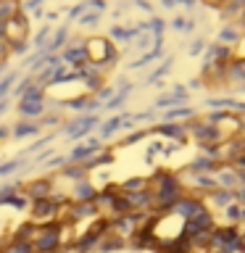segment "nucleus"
<instances>
[{
	"mask_svg": "<svg viewBox=\"0 0 245 253\" xmlns=\"http://www.w3.org/2000/svg\"><path fill=\"white\" fill-rule=\"evenodd\" d=\"M129 5H134V8H140V11H145V13L153 16V5H150L148 0H129Z\"/></svg>",
	"mask_w": 245,
	"mask_h": 253,
	"instance_id": "nucleus-41",
	"label": "nucleus"
},
{
	"mask_svg": "<svg viewBox=\"0 0 245 253\" xmlns=\"http://www.w3.org/2000/svg\"><path fill=\"white\" fill-rule=\"evenodd\" d=\"M45 5V0H24L21 8H24V13H32V11H37V8H42Z\"/></svg>",
	"mask_w": 245,
	"mask_h": 253,
	"instance_id": "nucleus-40",
	"label": "nucleus"
},
{
	"mask_svg": "<svg viewBox=\"0 0 245 253\" xmlns=\"http://www.w3.org/2000/svg\"><path fill=\"white\" fill-rule=\"evenodd\" d=\"M187 124V132H190V140H195L198 145H221L224 142V134L216 124H211L205 116L198 114L195 119H190Z\"/></svg>",
	"mask_w": 245,
	"mask_h": 253,
	"instance_id": "nucleus-2",
	"label": "nucleus"
},
{
	"mask_svg": "<svg viewBox=\"0 0 245 253\" xmlns=\"http://www.w3.org/2000/svg\"><path fill=\"white\" fill-rule=\"evenodd\" d=\"M13 108H16V114H19V119H32V122H37L50 106H47V98H27V95H21Z\"/></svg>",
	"mask_w": 245,
	"mask_h": 253,
	"instance_id": "nucleus-9",
	"label": "nucleus"
},
{
	"mask_svg": "<svg viewBox=\"0 0 245 253\" xmlns=\"http://www.w3.org/2000/svg\"><path fill=\"white\" fill-rule=\"evenodd\" d=\"M37 122H40V126L45 129V126H61L63 119H61V114H58V108H47L45 114L37 119Z\"/></svg>",
	"mask_w": 245,
	"mask_h": 253,
	"instance_id": "nucleus-33",
	"label": "nucleus"
},
{
	"mask_svg": "<svg viewBox=\"0 0 245 253\" xmlns=\"http://www.w3.org/2000/svg\"><path fill=\"white\" fill-rule=\"evenodd\" d=\"M50 35H53V27H50V24H42V27L35 32V37L29 40V42H32V50H42L45 42L50 40Z\"/></svg>",
	"mask_w": 245,
	"mask_h": 253,
	"instance_id": "nucleus-29",
	"label": "nucleus"
},
{
	"mask_svg": "<svg viewBox=\"0 0 245 253\" xmlns=\"http://www.w3.org/2000/svg\"><path fill=\"white\" fill-rule=\"evenodd\" d=\"M61 16V11H45L42 8V19H45V24H50V21H55Z\"/></svg>",
	"mask_w": 245,
	"mask_h": 253,
	"instance_id": "nucleus-44",
	"label": "nucleus"
},
{
	"mask_svg": "<svg viewBox=\"0 0 245 253\" xmlns=\"http://www.w3.org/2000/svg\"><path fill=\"white\" fill-rule=\"evenodd\" d=\"M55 190V177L53 174H40V177H32L21 185V193L29 198V201H42V198H50Z\"/></svg>",
	"mask_w": 245,
	"mask_h": 253,
	"instance_id": "nucleus-5",
	"label": "nucleus"
},
{
	"mask_svg": "<svg viewBox=\"0 0 245 253\" xmlns=\"http://www.w3.org/2000/svg\"><path fill=\"white\" fill-rule=\"evenodd\" d=\"M55 179H66V182H79V179H87L90 177V169H87L84 164H63L58 171H53Z\"/></svg>",
	"mask_w": 245,
	"mask_h": 253,
	"instance_id": "nucleus-17",
	"label": "nucleus"
},
{
	"mask_svg": "<svg viewBox=\"0 0 245 253\" xmlns=\"http://www.w3.org/2000/svg\"><path fill=\"white\" fill-rule=\"evenodd\" d=\"M55 134L58 132H47V134H40V137H35V142H32L29 148H24V153H21V158L27 156V153H37L40 148H45V145H50V142L55 140Z\"/></svg>",
	"mask_w": 245,
	"mask_h": 253,
	"instance_id": "nucleus-32",
	"label": "nucleus"
},
{
	"mask_svg": "<svg viewBox=\"0 0 245 253\" xmlns=\"http://www.w3.org/2000/svg\"><path fill=\"white\" fill-rule=\"evenodd\" d=\"M126 119H129V114H114L111 119H106V122H100V126H98V137H100L103 142L111 140L116 132H122V129H124Z\"/></svg>",
	"mask_w": 245,
	"mask_h": 253,
	"instance_id": "nucleus-16",
	"label": "nucleus"
},
{
	"mask_svg": "<svg viewBox=\"0 0 245 253\" xmlns=\"http://www.w3.org/2000/svg\"><path fill=\"white\" fill-rule=\"evenodd\" d=\"M29 53H32V42H29V40L11 45V55H29Z\"/></svg>",
	"mask_w": 245,
	"mask_h": 253,
	"instance_id": "nucleus-37",
	"label": "nucleus"
},
{
	"mask_svg": "<svg viewBox=\"0 0 245 253\" xmlns=\"http://www.w3.org/2000/svg\"><path fill=\"white\" fill-rule=\"evenodd\" d=\"M235 24H237V27H240V29L245 32V8H243V13L237 16V21H235Z\"/></svg>",
	"mask_w": 245,
	"mask_h": 253,
	"instance_id": "nucleus-46",
	"label": "nucleus"
},
{
	"mask_svg": "<svg viewBox=\"0 0 245 253\" xmlns=\"http://www.w3.org/2000/svg\"><path fill=\"white\" fill-rule=\"evenodd\" d=\"M5 140H11V124L0 122V142H5Z\"/></svg>",
	"mask_w": 245,
	"mask_h": 253,
	"instance_id": "nucleus-43",
	"label": "nucleus"
},
{
	"mask_svg": "<svg viewBox=\"0 0 245 253\" xmlns=\"http://www.w3.org/2000/svg\"><path fill=\"white\" fill-rule=\"evenodd\" d=\"M166 27H169V24H166L161 16H150V21H148V32L153 37H163V32H166Z\"/></svg>",
	"mask_w": 245,
	"mask_h": 253,
	"instance_id": "nucleus-35",
	"label": "nucleus"
},
{
	"mask_svg": "<svg viewBox=\"0 0 245 253\" xmlns=\"http://www.w3.org/2000/svg\"><path fill=\"white\" fill-rule=\"evenodd\" d=\"M63 63H69L71 69H82L87 61H90V55H87V40L84 37H71L69 45L63 47V50L58 53Z\"/></svg>",
	"mask_w": 245,
	"mask_h": 253,
	"instance_id": "nucleus-6",
	"label": "nucleus"
},
{
	"mask_svg": "<svg viewBox=\"0 0 245 253\" xmlns=\"http://www.w3.org/2000/svg\"><path fill=\"white\" fill-rule=\"evenodd\" d=\"M24 166H27V158H21V156L11 158V161H0V179L11 177V174H16L19 169H24Z\"/></svg>",
	"mask_w": 245,
	"mask_h": 253,
	"instance_id": "nucleus-26",
	"label": "nucleus"
},
{
	"mask_svg": "<svg viewBox=\"0 0 245 253\" xmlns=\"http://www.w3.org/2000/svg\"><path fill=\"white\" fill-rule=\"evenodd\" d=\"M19 77H21L19 69H8L5 74L0 77V98H8V95H11V90L16 87V82H19Z\"/></svg>",
	"mask_w": 245,
	"mask_h": 253,
	"instance_id": "nucleus-24",
	"label": "nucleus"
},
{
	"mask_svg": "<svg viewBox=\"0 0 245 253\" xmlns=\"http://www.w3.org/2000/svg\"><path fill=\"white\" fill-rule=\"evenodd\" d=\"M0 161H3V158H0Z\"/></svg>",
	"mask_w": 245,
	"mask_h": 253,
	"instance_id": "nucleus-48",
	"label": "nucleus"
},
{
	"mask_svg": "<svg viewBox=\"0 0 245 253\" xmlns=\"http://www.w3.org/2000/svg\"><path fill=\"white\" fill-rule=\"evenodd\" d=\"M203 5H208V8H219L221 3H224V0H201Z\"/></svg>",
	"mask_w": 245,
	"mask_h": 253,
	"instance_id": "nucleus-45",
	"label": "nucleus"
},
{
	"mask_svg": "<svg viewBox=\"0 0 245 253\" xmlns=\"http://www.w3.org/2000/svg\"><path fill=\"white\" fill-rule=\"evenodd\" d=\"M84 3H87V11H106V8H108V0H84Z\"/></svg>",
	"mask_w": 245,
	"mask_h": 253,
	"instance_id": "nucleus-39",
	"label": "nucleus"
},
{
	"mask_svg": "<svg viewBox=\"0 0 245 253\" xmlns=\"http://www.w3.org/2000/svg\"><path fill=\"white\" fill-rule=\"evenodd\" d=\"M219 161H213V158H208V156H203V153H198L193 161H190L187 166H185V171H193V174H213L219 169Z\"/></svg>",
	"mask_w": 245,
	"mask_h": 253,
	"instance_id": "nucleus-20",
	"label": "nucleus"
},
{
	"mask_svg": "<svg viewBox=\"0 0 245 253\" xmlns=\"http://www.w3.org/2000/svg\"><path fill=\"white\" fill-rule=\"evenodd\" d=\"M35 253H58L61 248V221H53V224H42L40 227V235L35 237Z\"/></svg>",
	"mask_w": 245,
	"mask_h": 253,
	"instance_id": "nucleus-4",
	"label": "nucleus"
},
{
	"mask_svg": "<svg viewBox=\"0 0 245 253\" xmlns=\"http://www.w3.org/2000/svg\"><path fill=\"white\" fill-rule=\"evenodd\" d=\"M32 84H35V77H32V74H24V77H19V82H16V87L11 90V98H13V100H16V98H21V95L27 92Z\"/></svg>",
	"mask_w": 245,
	"mask_h": 253,
	"instance_id": "nucleus-34",
	"label": "nucleus"
},
{
	"mask_svg": "<svg viewBox=\"0 0 245 253\" xmlns=\"http://www.w3.org/2000/svg\"><path fill=\"white\" fill-rule=\"evenodd\" d=\"M5 40H8L11 45L29 40V13L19 11L11 21H5Z\"/></svg>",
	"mask_w": 245,
	"mask_h": 253,
	"instance_id": "nucleus-10",
	"label": "nucleus"
},
{
	"mask_svg": "<svg viewBox=\"0 0 245 253\" xmlns=\"http://www.w3.org/2000/svg\"><path fill=\"white\" fill-rule=\"evenodd\" d=\"M240 134H245V114L240 116Z\"/></svg>",
	"mask_w": 245,
	"mask_h": 253,
	"instance_id": "nucleus-47",
	"label": "nucleus"
},
{
	"mask_svg": "<svg viewBox=\"0 0 245 253\" xmlns=\"http://www.w3.org/2000/svg\"><path fill=\"white\" fill-rule=\"evenodd\" d=\"M19 11H24V8H21V0H0V24L11 21Z\"/></svg>",
	"mask_w": 245,
	"mask_h": 253,
	"instance_id": "nucleus-25",
	"label": "nucleus"
},
{
	"mask_svg": "<svg viewBox=\"0 0 245 253\" xmlns=\"http://www.w3.org/2000/svg\"><path fill=\"white\" fill-rule=\"evenodd\" d=\"M148 137H153V129L150 126H134L132 132H126L122 140H119V145L116 148H129V145H137V142H142V140H148Z\"/></svg>",
	"mask_w": 245,
	"mask_h": 253,
	"instance_id": "nucleus-22",
	"label": "nucleus"
},
{
	"mask_svg": "<svg viewBox=\"0 0 245 253\" xmlns=\"http://www.w3.org/2000/svg\"><path fill=\"white\" fill-rule=\"evenodd\" d=\"M79 84L84 87V92H87V95H95L103 84H108V82H106V77H100V74H84Z\"/></svg>",
	"mask_w": 245,
	"mask_h": 253,
	"instance_id": "nucleus-28",
	"label": "nucleus"
},
{
	"mask_svg": "<svg viewBox=\"0 0 245 253\" xmlns=\"http://www.w3.org/2000/svg\"><path fill=\"white\" fill-rule=\"evenodd\" d=\"M29 221L35 224H53V221H61V206L53 201V198H42V201H32L29 203Z\"/></svg>",
	"mask_w": 245,
	"mask_h": 253,
	"instance_id": "nucleus-3",
	"label": "nucleus"
},
{
	"mask_svg": "<svg viewBox=\"0 0 245 253\" xmlns=\"http://www.w3.org/2000/svg\"><path fill=\"white\" fill-rule=\"evenodd\" d=\"M150 129H153L156 137L169 140V142H179V145H185L190 140V132H187L185 122H161V124H153Z\"/></svg>",
	"mask_w": 245,
	"mask_h": 253,
	"instance_id": "nucleus-7",
	"label": "nucleus"
},
{
	"mask_svg": "<svg viewBox=\"0 0 245 253\" xmlns=\"http://www.w3.org/2000/svg\"><path fill=\"white\" fill-rule=\"evenodd\" d=\"M63 164H66V156H58V153H55V156H50V158L45 161V174H53V171H58Z\"/></svg>",
	"mask_w": 245,
	"mask_h": 253,
	"instance_id": "nucleus-36",
	"label": "nucleus"
},
{
	"mask_svg": "<svg viewBox=\"0 0 245 253\" xmlns=\"http://www.w3.org/2000/svg\"><path fill=\"white\" fill-rule=\"evenodd\" d=\"M205 47H208L205 37H198V40H193V45H190V55H201V53H205Z\"/></svg>",
	"mask_w": 245,
	"mask_h": 253,
	"instance_id": "nucleus-38",
	"label": "nucleus"
},
{
	"mask_svg": "<svg viewBox=\"0 0 245 253\" xmlns=\"http://www.w3.org/2000/svg\"><path fill=\"white\" fill-rule=\"evenodd\" d=\"M142 190H150L148 177H129V179H124L122 185H119V193H124V195H129V193H142Z\"/></svg>",
	"mask_w": 245,
	"mask_h": 253,
	"instance_id": "nucleus-23",
	"label": "nucleus"
},
{
	"mask_svg": "<svg viewBox=\"0 0 245 253\" xmlns=\"http://www.w3.org/2000/svg\"><path fill=\"white\" fill-rule=\"evenodd\" d=\"M171 66H174V58H163V61H161V66H158L156 71H150V74H148L145 84H156L158 79H163V77L171 71Z\"/></svg>",
	"mask_w": 245,
	"mask_h": 253,
	"instance_id": "nucleus-30",
	"label": "nucleus"
},
{
	"mask_svg": "<svg viewBox=\"0 0 245 253\" xmlns=\"http://www.w3.org/2000/svg\"><path fill=\"white\" fill-rule=\"evenodd\" d=\"M187 98H190V92H187L182 84H177L171 92L158 95L156 103H153V108H156V111H166V108H174V106H182V103H187Z\"/></svg>",
	"mask_w": 245,
	"mask_h": 253,
	"instance_id": "nucleus-13",
	"label": "nucleus"
},
{
	"mask_svg": "<svg viewBox=\"0 0 245 253\" xmlns=\"http://www.w3.org/2000/svg\"><path fill=\"white\" fill-rule=\"evenodd\" d=\"M87 55H90L92 63H108L111 69L119 63L122 58V50L116 47V42L111 40L108 35H95V37H87Z\"/></svg>",
	"mask_w": 245,
	"mask_h": 253,
	"instance_id": "nucleus-1",
	"label": "nucleus"
},
{
	"mask_svg": "<svg viewBox=\"0 0 245 253\" xmlns=\"http://www.w3.org/2000/svg\"><path fill=\"white\" fill-rule=\"evenodd\" d=\"M195 116H198V111H195L193 106H187V103L161 111V119H163V122H190V119H195Z\"/></svg>",
	"mask_w": 245,
	"mask_h": 253,
	"instance_id": "nucleus-19",
	"label": "nucleus"
},
{
	"mask_svg": "<svg viewBox=\"0 0 245 253\" xmlns=\"http://www.w3.org/2000/svg\"><path fill=\"white\" fill-rule=\"evenodd\" d=\"M50 156H55V148H45V150H40L37 158H35V164H45Z\"/></svg>",
	"mask_w": 245,
	"mask_h": 253,
	"instance_id": "nucleus-42",
	"label": "nucleus"
},
{
	"mask_svg": "<svg viewBox=\"0 0 245 253\" xmlns=\"http://www.w3.org/2000/svg\"><path fill=\"white\" fill-rule=\"evenodd\" d=\"M224 87L232 90V87H245V55L237 53L232 61L227 63V74H224Z\"/></svg>",
	"mask_w": 245,
	"mask_h": 253,
	"instance_id": "nucleus-11",
	"label": "nucleus"
},
{
	"mask_svg": "<svg viewBox=\"0 0 245 253\" xmlns=\"http://www.w3.org/2000/svg\"><path fill=\"white\" fill-rule=\"evenodd\" d=\"M40 235V224H35V221H21L19 227L11 232V237L13 240H19V243H35V237Z\"/></svg>",
	"mask_w": 245,
	"mask_h": 253,
	"instance_id": "nucleus-21",
	"label": "nucleus"
},
{
	"mask_svg": "<svg viewBox=\"0 0 245 253\" xmlns=\"http://www.w3.org/2000/svg\"><path fill=\"white\" fill-rule=\"evenodd\" d=\"M42 134V126L40 122H32V119H19L16 124H11V140H29V137H40Z\"/></svg>",
	"mask_w": 245,
	"mask_h": 253,
	"instance_id": "nucleus-14",
	"label": "nucleus"
},
{
	"mask_svg": "<svg viewBox=\"0 0 245 253\" xmlns=\"http://www.w3.org/2000/svg\"><path fill=\"white\" fill-rule=\"evenodd\" d=\"M245 40V32L237 27L235 21H227L224 27H221L219 32H216V42H221V45H232V47H240V42Z\"/></svg>",
	"mask_w": 245,
	"mask_h": 253,
	"instance_id": "nucleus-15",
	"label": "nucleus"
},
{
	"mask_svg": "<svg viewBox=\"0 0 245 253\" xmlns=\"http://www.w3.org/2000/svg\"><path fill=\"white\" fill-rule=\"evenodd\" d=\"M100 21H103V13H100V11H84V13L77 19L79 29H98Z\"/></svg>",
	"mask_w": 245,
	"mask_h": 253,
	"instance_id": "nucleus-27",
	"label": "nucleus"
},
{
	"mask_svg": "<svg viewBox=\"0 0 245 253\" xmlns=\"http://www.w3.org/2000/svg\"><path fill=\"white\" fill-rule=\"evenodd\" d=\"M69 40H71L69 24H63V27H55V29H53V35H50V40L45 42L42 50H45V53H61L63 47L69 45Z\"/></svg>",
	"mask_w": 245,
	"mask_h": 253,
	"instance_id": "nucleus-18",
	"label": "nucleus"
},
{
	"mask_svg": "<svg viewBox=\"0 0 245 253\" xmlns=\"http://www.w3.org/2000/svg\"><path fill=\"white\" fill-rule=\"evenodd\" d=\"M243 156H245V134L227 137L219 145V158H221V164H227V166H235Z\"/></svg>",
	"mask_w": 245,
	"mask_h": 253,
	"instance_id": "nucleus-8",
	"label": "nucleus"
},
{
	"mask_svg": "<svg viewBox=\"0 0 245 253\" xmlns=\"http://www.w3.org/2000/svg\"><path fill=\"white\" fill-rule=\"evenodd\" d=\"M98 185L92 182V177H87V179H79V182H74L71 185V190H69V198L74 203H87V201H95L98 198Z\"/></svg>",
	"mask_w": 245,
	"mask_h": 253,
	"instance_id": "nucleus-12",
	"label": "nucleus"
},
{
	"mask_svg": "<svg viewBox=\"0 0 245 253\" xmlns=\"http://www.w3.org/2000/svg\"><path fill=\"white\" fill-rule=\"evenodd\" d=\"M169 27H171L174 32H193V29H195V19H193V16H185V13H182V16H174V19L169 21Z\"/></svg>",
	"mask_w": 245,
	"mask_h": 253,
	"instance_id": "nucleus-31",
	"label": "nucleus"
}]
</instances>
